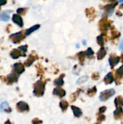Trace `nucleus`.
<instances>
[{
	"instance_id": "nucleus-1",
	"label": "nucleus",
	"mask_w": 123,
	"mask_h": 124,
	"mask_svg": "<svg viewBox=\"0 0 123 124\" xmlns=\"http://www.w3.org/2000/svg\"><path fill=\"white\" fill-rule=\"evenodd\" d=\"M45 85V83L41 81H38L35 83L34 85V94L37 96H41L43 95L44 93Z\"/></svg>"
},
{
	"instance_id": "nucleus-2",
	"label": "nucleus",
	"mask_w": 123,
	"mask_h": 124,
	"mask_svg": "<svg viewBox=\"0 0 123 124\" xmlns=\"http://www.w3.org/2000/svg\"><path fill=\"white\" fill-rule=\"evenodd\" d=\"M115 94V91L113 88L106 90L101 92V93L100 94V97H99V99H100V100L101 101H106L110 98L113 96Z\"/></svg>"
},
{
	"instance_id": "nucleus-3",
	"label": "nucleus",
	"mask_w": 123,
	"mask_h": 124,
	"mask_svg": "<svg viewBox=\"0 0 123 124\" xmlns=\"http://www.w3.org/2000/svg\"><path fill=\"white\" fill-rule=\"evenodd\" d=\"M119 61H120V57L118 56L114 53L111 54L110 56L109 59L110 65L112 68L114 67L115 65H116L119 63Z\"/></svg>"
},
{
	"instance_id": "nucleus-4",
	"label": "nucleus",
	"mask_w": 123,
	"mask_h": 124,
	"mask_svg": "<svg viewBox=\"0 0 123 124\" xmlns=\"http://www.w3.org/2000/svg\"><path fill=\"white\" fill-rule=\"evenodd\" d=\"M10 38L14 43H18L19 41H21L22 39L24 38V35H23L22 31H19L16 33L10 36Z\"/></svg>"
},
{
	"instance_id": "nucleus-5",
	"label": "nucleus",
	"mask_w": 123,
	"mask_h": 124,
	"mask_svg": "<svg viewBox=\"0 0 123 124\" xmlns=\"http://www.w3.org/2000/svg\"><path fill=\"white\" fill-rule=\"evenodd\" d=\"M110 27V23L109 21L106 19H102L100 21V29L102 31H105Z\"/></svg>"
},
{
	"instance_id": "nucleus-6",
	"label": "nucleus",
	"mask_w": 123,
	"mask_h": 124,
	"mask_svg": "<svg viewBox=\"0 0 123 124\" xmlns=\"http://www.w3.org/2000/svg\"><path fill=\"white\" fill-rule=\"evenodd\" d=\"M17 110L20 112H24V111H28L29 109L28 105L25 102L20 101L16 105Z\"/></svg>"
},
{
	"instance_id": "nucleus-7",
	"label": "nucleus",
	"mask_w": 123,
	"mask_h": 124,
	"mask_svg": "<svg viewBox=\"0 0 123 124\" xmlns=\"http://www.w3.org/2000/svg\"><path fill=\"white\" fill-rule=\"evenodd\" d=\"M122 78H123V65L121 66L116 71V84L118 85L120 84V81Z\"/></svg>"
},
{
	"instance_id": "nucleus-8",
	"label": "nucleus",
	"mask_w": 123,
	"mask_h": 124,
	"mask_svg": "<svg viewBox=\"0 0 123 124\" xmlns=\"http://www.w3.org/2000/svg\"><path fill=\"white\" fill-rule=\"evenodd\" d=\"M12 10H5L0 14V21H8L10 19V15L12 13Z\"/></svg>"
},
{
	"instance_id": "nucleus-9",
	"label": "nucleus",
	"mask_w": 123,
	"mask_h": 124,
	"mask_svg": "<svg viewBox=\"0 0 123 124\" xmlns=\"http://www.w3.org/2000/svg\"><path fill=\"white\" fill-rule=\"evenodd\" d=\"M25 70L24 66L22 63H16L14 65V71L17 74H21Z\"/></svg>"
},
{
	"instance_id": "nucleus-10",
	"label": "nucleus",
	"mask_w": 123,
	"mask_h": 124,
	"mask_svg": "<svg viewBox=\"0 0 123 124\" xmlns=\"http://www.w3.org/2000/svg\"><path fill=\"white\" fill-rule=\"evenodd\" d=\"M12 21H13L15 24H16L17 25H18L19 27H23L24 23H23L22 19V18L19 15H13Z\"/></svg>"
},
{
	"instance_id": "nucleus-11",
	"label": "nucleus",
	"mask_w": 123,
	"mask_h": 124,
	"mask_svg": "<svg viewBox=\"0 0 123 124\" xmlns=\"http://www.w3.org/2000/svg\"><path fill=\"white\" fill-rule=\"evenodd\" d=\"M53 94L56 96H58L60 98H62V97H63L66 94V92H65L64 90L62 89L61 88L59 87L54 88V90H53Z\"/></svg>"
},
{
	"instance_id": "nucleus-12",
	"label": "nucleus",
	"mask_w": 123,
	"mask_h": 124,
	"mask_svg": "<svg viewBox=\"0 0 123 124\" xmlns=\"http://www.w3.org/2000/svg\"><path fill=\"white\" fill-rule=\"evenodd\" d=\"M10 56L13 58V59H17V58H19L20 56H25V54L22 53L20 51L18 50V49H14L10 53Z\"/></svg>"
},
{
	"instance_id": "nucleus-13",
	"label": "nucleus",
	"mask_w": 123,
	"mask_h": 124,
	"mask_svg": "<svg viewBox=\"0 0 123 124\" xmlns=\"http://www.w3.org/2000/svg\"><path fill=\"white\" fill-rule=\"evenodd\" d=\"M114 117L116 119H119L123 117V110L121 107H118L113 113Z\"/></svg>"
},
{
	"instance_id": "nucleus-14",
	"label": "nucleus",
	"mask_w": 123,
	"mask_h": 124,
	"mask_svg": "<svg viewBox=\"0 0 123 124\" xmlns=\"http://www.w3.org/2000/svg\"><path fill=\"white\" fill-rule=\"evenodd\" d=\"M1 110L2 112L10 113L12 111V109L10 108L9 105L7 102H4L1 105Z\"/></svg>"
},
{
	"instance_id": "nucleus-15",
	"label": "nucleus",
	"mask_w": 123,
	"mask_h": 124,
	"mask_svg": "<svg viewBox=\"0 0 123 124\" xmlns=\"http://www.w3.org/2000/svg\"><path fill=\"white\" fill-rule=\"evenodd\" d=\"M37 58H38V57H37V56H34V54H30V55L29 56L28 59L26 61V62H25V65H26V66H28V67L30 66V65H31V64L33 63V62L35 60H36Z\"/></svg>"
},
{
	"instance_id": "nucleus-16",
	"label": "nucleus",
	"mask_w": 123,
	"mask_h": 124,
	"mask_svg": "<svg viewBox=\"0 0 123 124\" xmlns=\"http://www.w3.org/2000/svg\"><path fill=\"white\" fill-rule=\"evenodd\" d=\"M104 81V82L106 84H111L112 82H113V81H114V77H113L112 73H109L107 74L105 76Z\"/></svg>"
},
{
	"instance_id": "nucleus-17",
	"label": "nucleus",
	"mask_w": 123,
	"mask_h": 124,
	"mask_svg": "<svg viewBox=\"0 0 123 124\" xmlns=\"http://www.w3.org/2000/svg\"><path fill=\"white\" fill-rule=\"evenodd\" d=\"M114 102L116 107H121L123 105V96H119L116 97L115 99Z\"/></svg>"
},
{
	"instance_id": "nucleus-18",
	"label": "nucleus",
	"mask_w": 123,
	"mask_h": 124,
	"mask_svg": "<svg viewBox=\"0 0 123 124\" xmlns=\"http://www.w3.org/2000/svg\"><path fill=\"white\" fill-rule=\"evenodd\" d=\"M71 108H72V111L74 112V115L75 117H79L81 115H82V111L79 108L76 107L75 106H71Z\"/></svg>"
},
{
	"instance_id": "nucleus-19",
	"label": "nucleus",
	"mask_w": 123,
	"mask_h": 124,
	"mask_svg": "<svg viewBox=\"0 0 123 124\" xmlns=\"http://www.w3.org/2000/svg\"><path fill=\"white\" fill-rule=\"evenodd\" d=\"M7 79L8 81L10 83H13V82H16L18 79V76L16 75V73H12L10 75H8L7 77Z\"/></svg>"
},
{
	"instance_id": "nucleus-20",
	"label": "nucleus",
	"mask_w": 123,
	"mask_h": 124,
	"mask_svg": "<svg viewBox=\"0 0 123 124\" xmlns=\"http://www.w3.org/2000/svg\"><path fill=\"white\" fill-rule=\"evenodd\" d=\"M106 54V51L105 50V48L104 47H101L100 48V50L98 51V52L97 53V57L98 59H102L105 56V55Z\"/></svg>"
},
{
	"instance_id": "nucleus-21",
	"label": "nucleus",
	"mask_w": 123,
	"mask_h": 124,
	"mask_svg": "<svg viewBox=\"0 0 123 124\" xmlns=\"http://www.w3.org/2000/svg\"><path fill=\"white\" fill-rule=\"evenodd\" d=\"M65 75H62L60 76L58 79H55L54 81V84H55V85L58 86V87H60V86L63 85V78Z\"/></svg>"
},
{
	"instance_id": "nucleus-22",
	"label": "nucleus",
	"mask_w": 123,
	"mask_h": 124,
	"mask_svg": "<svg viewBox=\"0 0 123 124\" xmlns=\"http://www.w3.org/2000/svg\"><path fill=\"white\" fill-rule=\"evenodd\" d=\"M40 27V25H34V26L31 27V28H30L29 29H27V30L25 31V35H30V34L31 33H33V31H34L35 30H36L37 29H38Z\"/></svg>"
},
{
	"instance_id": "nucleus-23",
	"label": "nucleus",
	"mask_w": 123,
	"mask_h": 124,
	"mask_svg": "<svg viewBox=\"0 0 123 124\" xmlns=\"http://www.w3.org/2000/svg\"><path fill=\"white\" fill-rule=\"evenodd\" d=\"M88 79H89V76H82V77L79 78L77 79V82H76V84L78 85L82 84H83V83H84V82L88 81Z\"/></svg>"
},
{
	"instance_id": "nucleus-24",
	"label": "nucleus",
	"mask_w": 123,
	"mask_h": 124,
	"mask_svg": "<svg viewBox=\"0 0 123 124\" xmlns=\"http://www.w3.org/2000/svg\"><path fill=\"white\" fill-rule=\"evenodd\" d=\"M60 107L63 111H65L68 107V103L65 101H62L60 102Z\"/></svg>"
},
{
	"instance_id": "nucleus-25",
	"label": "nucleus",
	"mask_w": 123,
	"mask_h": 124,
	"mask_svg": "<svg viewBox=\"0 0 123 124\" xmlns=\"http://www.w3.org/2000/svg\"><path fill=\"white\" fill-rule=\"evenodd\" d=\"M96 87H94L91 88V89H89L88 91V95L89 96H93L94 94L96 93Z\"/></svg>"
},
{
	"instance_id": "nucleus-26",
	"label": "nucleus",
	"mask_w": 123,
	"mask_h": 124,
	"mask_svg": "<svg viewBox=\"0 0 123 124\" xmlns=\"http://www.w3.org/2000/svg\"><path fill=\"white\" fill-rule=\"evenodd\" d=\"M86 52H80L79 53H78L77 54V56H78V58H79L80 61V62H83V60H84V56H86Z\"/></svg>"
},
{
	"instance_id": "nucleus-27",
	"label": "nucleus",
	"mask_w": 123,
	"mask_h": 124,
	"mask_svg": "<svg viewBox=\"0 0 123 124\" xmlns=\"http://www.w3.org/2000/svg\"><path fill=\"white\" fill-rule=\"evenodd\" d=\"M79 90H78L77 92H75V93H74L71 96V100H72V101H74L76 99V98L78 97V94H79V93H80Z\"/></svg>"
},
{
	"instance_id": "nucleus-28",
	"label": "nucleus",
	"mask_w": 123,
	"mask_h": 124,
	"mask_svg": "<svg viewBox=\"0 0 123 124\" xmlns=\"http://www.w3.org/2000/svg\"><path fill=\"white\" fill-rule=\"evenodd\" d=\"M97 42L98 43V44H100V46H102L104 45V39L103 37H102V35L101 36H99L97 37Z\"/></svg>"
},
{
	"instance_id": "nucleus-29",
	"label": "nucleus",
	"mask_w": 123,
	"mask_h": 124,
	"mask_svg": "<svg viewBox=\"0 0 123 124\" xmlns=\"http://www.w3.org/2000/svg\"><path fill=\"white\" fill-rule=\"evenodd\" d=\"M120 36V33L118 32V31H116V30H113L112 31V38L115 39L118 38Z\"/></svg>"
},
{
	"instance_id": "nucleus-30",
	"label": "nucleus",
	"mask_w": 123,
	"mask_h": 124,
	"mask_svg": "<svg viewBox=\"0 0 123 124\" xmlns=\"http://www.w3.org/2000/svg\"><path fill=\"white\" fill-rule=\"evenodd\" d=\"M32 123L33 124H42V121H41V120H39L37 118H34L32 121Z\"/></svg>"
},
{
	"instance_id": "nucleus-31",
	"label": "nucleus",
	"mask_w": 123,
	"mask_h": 124,
	"mask_svg": "<svg viewBox=\"0 0 123 124\" xmlns=\"http://www.w3.org/2000/svg\"><path fill=\"white\" fill-rule=\"evenodd\" d=\"M105 119H106V117H105L104 115H99V116H98V117L97 119H98V122H101V121H104Z\"/></svg>"
},
{
	"instance_id": "nucleus-32",
	"label": "nucleus",
	"mask_w": 123,
	"mask_h": 124,
	"mask_svg": "<svg viewBox=\"0 0 123 124\" xmlns=\"http://www.w3.org/2000/svg\"><path fill=\"white\" fill-rule=\"evenodd\" d=\"M27 10L25 8H19V9L17 10V13H19V14H25V12H26Z\"/></svg>"
},
{
	"instance_id": "nucleus-33",
	"label": "nucleus",
	"mask_w": 123,
	"mask_h": 124,
	"mask_svg": "<svg viewBox=\"0 0 123 124\" xmlns=\"http://www.w3.org/2000/svg\"><path fill=\"white\" fill-rule=\"evenodd\" d=\"M92 78L94 80H97L99 78V75L98 73H94L92 75Z\"/></svg>"
},
{
	"instance_id": "nucleus-34",
	"label": "nucleus",
	"mask_w": 123,
	"mask_h": 124,
	"mask_svg": "<svg viewBox=\"0 0 123 124\" xmlns=\"http://www.w3.org/2000/svg\"><path fill=\"white\" fill-rule=\"evenodd\" d=\"M86 55L88 56L92 55V54H94V52H93L92 50L90 48H88V49L87 50L86 52Z\"/></svg>"
},
{
	"instance_id": "nucleus-35",
	"label": "nucleus",
	"mask_w": 123,
	"mask_h": 124,
	"mask_svg": "<svg viewBox=\"0 0 123 124\" xmlns=\"http://www.w3.org/2000/svg\"><path fill=\"white\" fill-rule=\"evenodd\" d=\"M19 48L20 50H21L24 53H25L27 52V46H20L19 47Z\"/></svg>"
},
{
	"instance_id": "nucleus-36",
	"label": "nucleus",
	"mask_w": 123,
	"mask_h": 124,
	"mask_svg": "<svg viewBox=\"0 0 123 124\" xmlns=\"http://www.w3.org/2000/svg\"><path fill=\"white\" fill-rule=\"evenodd\" d=\"M106 107H101L100 109H99V111H100V113H104L105 111H106Z\"/></svg>"
},
{
	"instance_id": "nucleus-37",
	"label": "nucleus",
	"mask_w": 123,
	"mask_h": 124,
	"mask_svg": "<svg viewBox=\"0 0 123 124\" xmlns=\"http://www.w3.org/2000/svg\"><path fill=\"white\" fill-rule=\"evenodd\" d=\"M119 48L121 51H123V39H122L121 41Z\"/></svg>"
},
{
	"instance_id": "nucleus-38",
	"label": "nucleus",
	"mask_w": 123,
	"mask_h": 124,
	"mask_svg": "<svg viewBox=\"0 0 123 124\" xmlns=\"http://www.w3.org/2000/svg\"><path fill=\"white\" fill-rule=\"evenodd\" d=\"M6 2V0H0V6H1V5L4 4Z\"/></svg>"
},
{
	"instance_id": "nucleus-39",
	"label": "nucleus",
	"mask_w": 123,
	"mask_h": 124,
	"mask_svg": "<svg viewBox=\"0 0 123 124\" xmlns=\"http://www.w3.org/2000/svg\"><path fill=\"white\" fill-rule=\"evenodd\" d=\"M120 59L121 61L122 62H123V53H122L121 54V56L120 57Z\"/></svg>"
},
{
	"instance_id": "nucleus-40",
	"label": "nucleus",
	"mask_w": 123,
	"mask_h": 124,
	"mask_svg": "<svg viewBox=\"0 0 123 124\" xmlns=\"http://www.w3.org/2000/svg\"><path fill=\"white\" fill-rule=\"evenodd\" d=\"M11 124V122H10L9 120H8V121H6V122H5V124Z\"/></svg>"
},
{
	"instance_id": "nucleus-41",
	"label": "nucleus",
	"mask_w": 123,
	"mask_h": 124,
	"mask_svg": "<svg viewBox=\"0 0 123 124\" xmlns=\"http://www.w3.org/2000/svg\"><path fill=\"white\" fill-rule=\"evenodd\" d=\"M83 45L86 44V41L85 40H83Z\"/></svg>"
},
{
	"instance_id": "nucleus-42",
	"label": "nucleus",
	"mask_w": 123,
	"mask_h": 124,
	"mask_svg": "<svg viewBox=\"0 0 123 124\" xmlns=\"http://www.w3.org/2000/svg\"><path fill=\"white\" fill-rule=\"evenodd\" d=\"M119 2H123V0H118Z\"/></svg>"
},
{
	"instance_id": "nucleus-43",
	"label": "nucleus",
	"mask_w": 123,
	"mask_h": 124,
	"mask_svg": "<svg viewBox=\"0 0 123 124\" xmlns=\"http://www.w3.org/2000/svg\"><path fill=\"white\" fill-rule=\"evenodd\" d=\"M100 124V122H96V123H95V124Z\"/></svg>"
}]
</instances>
